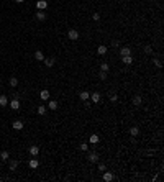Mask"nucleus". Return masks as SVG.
I'll return each instance as SVG.
<instances>
[{
    "label": "nucleus",
    "mask_w": 164,
    "mask_h": 182,
    "mask_svg": "<svg viewBox=\"0 0 164 182\" xmlns=\"http://www.w3.org/2000/svg\"><path fill=\"white\" fill-rule=\"evenodd\" d=\"M67 36H69V40H72V41L79 40V33H77V30H69Z\"/></svg>",
    "instance_id": "nucleus-1"
},
{
    "label": "nucleus",
    "mask_w": 164,
    "mask_h": 182,
    "mask_svg": "<svg viewBox=\"0 0 164 182\" xmlns=\"http://www.w3.org/2000/svg\"><path fill=\"white\" fill-rule=\"evenodd\" d=\"M10 108H13V110H18L20 108V100L18 99H13V100H10Z\"/></svg>",
    "instance_id": "nucleus-2"
},
{
    "label": "nucleus",
    "mask_w": 164,
    "mask_h": 182,
    "mask_svg": "<svg viewBox=\"0 0 164 182\" xmlns=\"http://www.w3.org/2000/svg\"><path fill=\"white\" fill-rule=\"evenodd\" d=\"M121 61H123V64H125V66L133 64V58H131V54H130V56H121Z\"/></svg>",
    "instance_id": "nucleus-3"
},
{
    "label": "nucleus",
    "mask_w": 164,
    "mask_h": 182,
    "mask_svg": "<svg viewBox=\"0 0 164 182\" xmlns=\"http://www.w3.org/2000/svg\"><path fill=\"white\" fill-rule=\"evenodd\" d=\"M46 7H48V2H46V0H38V2H36V8H38V10H44Z\"/></svg>",
    "instance_id": "nucleus-4"
},
{
    "label": "nucleus",
    "mask_w": 164,
    "mask_h": 182,
    "mask_svg": "<svg viewBox=\"0 0 164 182\" xmlns=\"http://www.w3.org/2000/svg\"><path fill=\"white\" fill-rule=\"evenodd\" d=\"M90 99H92V102H94V103H99L102 97H100V94H99V92H94L92 95H90Z\"/></svg>",
    "instance_id": "nucleus-5"
},
{
    "label": "nucleus",
    "mask_w": 164,
    "mask_h": 182,
    "mask_svg": "<svg viewBox=\"0 0 164 182\" xmlns=\"http://www.w3.org/2000/svg\"><path fill=\"white\" fill-rule=\"evenodd\" d=\"M103 180H105V182H112V180H113V174H112V172H105V171H103Z\"/></svg>",
    "instance_id": "nucleus-6"
},
{
    "label": "nucleus",
    "mask_w": 164,
    "mask_h": 182,
    "mask_svg": "<svg viewBox=\"0 0 164 182\" xmlns=\"http://www.w3.org/2000/svg\"><path fill=\"white\" fill-rule=\"evenodd\" d=\"M40 97H41L43 100H49V90H46V89L41 90V92H40Z\"/></svg>",
    "instance_id": "nucleus-7"
},
{
    "label": "nucleus",
    "mask_w": 164,
    "mask_h": 182,
    "mask_svg": "<svg viewBox=\"0 0 164 182\" xmlns=\"http://www.w3.org/2000/svg\"><path fill=\"white\" fill-rule=\"evenodd\" d=\"M7 105H8V97L0 95V107H7Z\"/></svg>",
    "instance_id": "nucleus-8"
},
{
    "label": "nucleus",
    "mask_w": 164,
    "mask_h": 182,
    "mask_svg": "<svg viewBox=\"0 0 164 182\" xmlns=\"http://www.w3.org/2000/svg\"><path fill=\"white\" fill-rule=\"evenodd\" d=\"M38 153H40V148H38L36 144H33V146L30 148V154H31V156H38Z\"/></svg>",
    "instance_id": "nucleus-9"
},
{
    "label": "nucleus",
    "mask_w": 164,
    "mask_h": 182,
    "mask_svg": "<svg viewBox=\"0 0 164 182\" xmlns=\"http://www.w3.org/2000/svg\"><path fill=\"white\" fill-rule=\"evenodd\" d=\"M89 161L90 162H97L99 161V154L97 153H89Z\"/></svg>",
    "instance_id": "nucleus-10"
},
{
    "label": "nucleus",
    "mask_w": 164,
    "mask_h": 182,
    "mask_svg": "<svg viewBox=\"0 0 164 182\" xmlns=\"http://www.w3.org/2000/svg\"><path fill=\"white\" fill-rule=\"evenodd\" d=\"M13 128H15V130H23V121L22 120L13 121Z\"/></svg>",
    "instance_id": "nucleus-11"
},
{
    "label": "nucleus",
    "mask_w": 164,
    "mask_h": 182,
    "mask_svg": "<svg viewBox=\"0 0 164 182\" xmlns=\"http://www.w3.org/2000/svg\"><path fill=\"white\" fill-rule=\"evenodd\" d=\"M143 102V99H141V95H135L133 97V105H136V107H139Z\"/></svg>",
    "instance_id": "nucleus-12"
},
{
    "label": "nucleus",
    "mask_w": 164,
    "mask_h": 182,
    "mask_svg": "<svg viewBox=\"0 0 164 182\" xmlns=\"http://www.w3.org/2000/svg\"><path fill=\"white\" fill-rule=\"evenodd\" d=\"M97 52H99L100 56H103V54H107V46H103V44H100L99 48H97Z\"/></svg>",
    "instance_id": "nucleus-13"
},
{
    "label": "nucleus",
    "mask_w": 164,
    "mask_h": 182,
    "mask_svg": "<svg viewBox=\"0 0 164 182\" xmlns=\"http://www.w3.org/2000/svg\"><path fill=\"white\" fill-rule=\"evenodd\" d=\"M120 54H121V56H130V54H131V49L125 46V48H121V49H120Z\"/></svg>",
    "instance_id": "nucleus-14"
},
{
    "label": "nucleus",
    "mask_w": 164,
    "mask_h": 182,
    "mask_svg": "<svg viewBox=\"0 0 164 182\" xmlns=\"http://www.w3.org/2000/svg\"><path fill=\"white\" fill-rule=\"evenodd\" d=\"M36 18L40 20V22H43V20H46V13H44L43 10H40V12L36 13Z\"/></svg>",
    "instance_id": "nucleus-15"
},
{
    "label": "nucleus",
    "mask_w": 164,
    "mask_h": 182,
    "mask_svg": "<svg viewBox=\"0 0 164 182\" xmlns=\"http://www.w3.org/2000/svg\"><path fill=\"white\" fill-rule=\"evenodd\" d=\"M89 143L90 144H97V143H99V135H92L89 138Z\"/></svg>",
    "instance_id": "nucleus-16"
},
{
    "label": "nucleus",
    "mask_w": 164,
    "mask_h": 182,
    "mask_svg": "<svg viewBox=\"0 0 164 182\" xmlns=\"http://www.w3.org/2000/svg\"><path fill=\"white\" fill-rule=\"evenodd\" d=\"M38 166H40V161H38V159H34V157H33V159L30 161V167H31V169H36Z\"/></svg>",
    "instance_id": "nucleus-17"
},
{
    "label": "nucleus",
    "mask_w": 164,
    "mask_h": 182,
    "mask_svg": "<svg viewBox=\"0 0 164 182\" xmlns=\"http://www.w3.org/2000/svg\"><path fill=\"white\" fill-rule=\"evenodd\" d=\"M130 135H131V136H138V135H139V128H138V126H131V128H130Z\"/></svg>",
    "instance_id": "nucleus-18"
},
{
    "label": "nucleus",
    "mask_w": 164,
    "mask_h": 182,
    "mask_svg": "<svg viewBox=\"0 0 164 182\" xmlns=\"http://www.w3.org/2000/svg\"><path fill=\"white\" fill-rule=\"evenodd\" d=\"M8 157H10L8 151H2V153H0V159H2V161H8Z\"/></svg>",
    "instance_id": "nucleus-19"
},
{
    "label": "nucleus",
    "mask_w": 164,
    "mask_h": 182,
    "mask_svg": "<svg viewBox=\"0 0 164 182\" xmlns=\"http://www.w3.org/2000/svg\"><path fill=\"white\" fill-rule=\"evenodd\" d=\"M48 107H49V110H56V108H58V102H56V100H49Z\"/></svg>",
    "instance_id": "nucleus-20"
},
{
    "label": "nucleus",
    "mask_w": 164,
    "mask_h": 182,
    "mask_svg": "<svg viewBox=\"0 0 164 182\" xmlns=\"http://www.w3.org/2000/svg\"><path fill=\"white\" fill-rule=\"evenodd\" d=\"M34 58H36V61H43V59H44V54H43L41 51H36V52H34Z\"/></svg>",
    "instance_id": "nucleus-21"
},
{
    "label": "nucleus",
    "mask_w": 164,
    "mask_h": 182,
    "mask_svg": "<svg viewBox=\"0 0 164 182\" xmlns=\"http://www.w3.org/2000/svg\"><path fill=\"white\" fill-rule=\"evenodd\" d=\"M79 97H81V99L84 100V102H85V100H89V92H85V90H82V92L79 94Z\"/></svg>",
    "instance_id": "nucleus-22"
},
{
    "label": "nucleus",
    "mask_w": 164,
    "mask_h": 182,
    "mask_svg": "<svg viewBox=\"0 0 164 182\" xmlns=\"http://www.w3.org/2000/svg\"><path fill=\"white\" fill-rule=\"evenodd\" d=\"M108 99H110V102H117V100H118V95H117V94H113V92H110V94H108Z\"/></svg>",
    "instance_id": "nucleus-23"
},
{
    "label": "nucleus",
    "mask_w": 164,
    "mask_h": 182,
    "mask_svg": "<svg viewBox=\"0 0 164 182\" xmlns=\"http://www.w3.org/2000/svg\"><path fill=\"white\" fill-rule=\"evenodd\" d=\"M43 61H44V64H46L48 67H53L54 66V59H43Z\"/></svg>",
    "instance_id": "nucleus-24"
},
{
    "label": "nucleus",
    "mask_w": 164,
    "mask_h": 182,
    "mask_svg": "<svg viewBox=\"0 0 164 182\" xmlns=\"http://www.w3.org/2000/svg\"><path fill=\"white\" fill-rule=\"evenodd\" d=\"M46 113V107H44V105H40V107H38V115H44Z\"/></svg>",
    "instance_id": "nucleus-25"
},
{
    "label": "nucleus",
    "mask_w": 164,
    "mask_h": 182,
    "mask_svg": "<svg viewBox=\"0 0 164 182\" xmlns=\"http://www.w3.org/2000/svg\"><path fill=\"white\" fill-rule=\"evenodd\" d=\"M18 166V161H10V171H15Z\"/></svg>",
    "instance_id": "nucleus-26"
},
{
    "label": "nucleus",
    "mask_w": 164,
    "mask_h": 182,
    "mask_svg": "<svg viewBox=\"0 0 164 182\" xmlns=\"http://www.w3.org/2000/svg\"><path fill=\"white\" fill-rule=\"evenodd\" d=\"M10 85H12V87H16V85H18V79H16V77H12V79H10Z\"/></svg>",
    "instance_id": "nucleus-27"
},
{
    "label": "nucleus",
    "mask_w": 164,
    "mask_h": 182,
    "mask_svg": "<svg viewBox=\"0 0 164 182\" xmlns=\"http://www.w3.org/2000/svg\"><path fill=\"white\" fill-rule=\"evenodd\" d=\"M153 64H154L156 67H162V62H161V59H153Z\"/></svg>",
    "instance_id": "nucleus-28"
},
{
    "label": "nucleus",
    "mask_w": 164,
    "mask_h": 182,
    "mask_svg": "<svg viewBox=\"0 0 164 182\" xmlns=\"http://www.w3.org/2000/svg\"><path fill=\"white\" fill-rule=\"evenodd\" d=\"M100 71H103V72H107L108 71V64H107V62H103L102 66H100Z\"/></svg>",
    "instance_id": "nucleus-29"
},
{
    "label": "nucleus",
    "mask_w": 164,
    "mask_h": 182,
    "mask_svg": "<svg viewBox=\"0 0 164 182\" xmlns=\"http://www.w3.org/2000/svg\"><path fill=\"white\" fill-rule=\"evenodd\" d=\"M144 52L146 54H153V48L151 46H144Z\"/></svg>",
    "instance_id": "nucleus-30"
},
{
    "label": "nucleus",
    "mask_w": 164,
    "mask_h": 182,
    "mask_svg": "<svg viewBox=\"0 0 164 182\" xmlns=\"http://www.w3.org/2000/svg\"><path fill=\"white\" fill-rule=\"evenodd\" d=\"M81 149H82V151H87V149H89V143H82V144H81Z\"/></svg>",
    "instance_id": "nucleus-31"
},
{
    "label": "nucleus",
    "mask_w": 164,
    "mask_h": 182,
    "mask_svg": "<svg viewBox=\"0 0 164 182\" xmlns=\"http://www.w3.org/2000/svg\"><path fill=\"white\" fill-rule=\"evenodd\" d=\"M92 18L95 20V22H97V20H100V13H94V15H92Z\"/></svg>",
    "instance_id": "nucleus-32"
},
{
    "label": "nucleus",
    "mask_w": 164,
    "mask_h": 182,
    "mask_svg": "<svg viewBox=\"0 0 164 182\" xmlns=\"http://www.w3.org/2000/svg\"><path fill=\"white\" fill-rule=\"evenodd\" d=\"M99 171H102V172H103V171H107L105 164H99Z\"/></svg>",
    "instance_id": "nucleus-33"
},
{
    "label": "nucleus",
    "mask_w": 164,
    "mask_h": 182,
    "mask_svg": "<svg viewBox=\"0 0 164 182\" xmlns=\"http://www.w3.org/2000/svg\"><path fill=\"white\" fill-rule=\"evenodd\" d=\"M100 79H107V72H103V71H100Z\"/></svg>",
    "instance_id": "nucleus-34"
},
{
    "label": "nucleus",
    "mask_w": 164,
    "mask_h": 182,
    "mask_svg": "<svg viewBox=\"0 0 164 182\" xmlns=\"http://www.w3.org/2000/svg\"><path fill=\"white\" fill-rule=\"evenodd\" d=\"M118 44H120V43H118V41H117V40H113V41H112V46H113V48H117V46H118Z\"/></svg>",
    "instance_id": "nucleus-35"
},
{
    "label": "nucleus",
    "mask_w": 164,
    "mask_h": 182,
    "mask_svg": "<svg viewBox=\"0 0 164 182\" xmlns=\"http://www.w3.org/2000/svg\"><path fill=\"white\" fill-rule=\"evenodd\" d=\"M15 2H18V3H22V2H25V0H15Z\"/></svg>",
    "instance_id": "nucleus-36"
}]
</instances>
